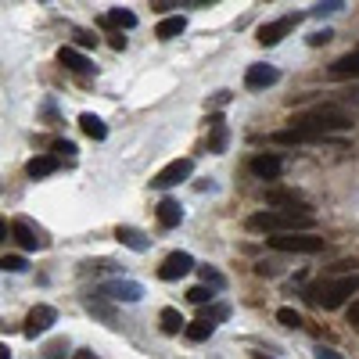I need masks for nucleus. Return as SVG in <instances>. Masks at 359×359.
<instances>
[{"label":"nucleus","mask_w":359,"mask_h":359,"mask_svg":"<svg viewBox=\"0 0 359 359\" xmlns=\"http://www.w3.org/2000/svg\"><path fill=\"white\" fill-rule=\"evenodd\" d=\"M248 230H259V234H294V230H312V212H299V208H266V212L248 216Z\"/></svg>","instance_id":"nucleus-1"},{"label":"nucleus","mask_w":359,"mask_h":359,"mask_svg":"<svg viewBox=\"0 0 359 359\" xmlns=\"http://www.w3.org/2000/svg\"><path fill=\"white\" fill-rule=\"evenodd\" d=\"M291 126H294V130H302V133H309L312 140H320V137H327V133H342V130H349L352 119H349L342 108H331V104H324V108H312V112L294 115Z\"/></svg>","instance_id":"nucleus-2"},{"label":"nucleus","mask_w":359,"mask_h":359,"mask_svg":"<svg viewBox=\"0 0 359 359\" xmlns=\"http://www.w3.org/2000/svg\"><path fill=\"white\" fill-rule=\"evenodd\" d=\"M356 291H359V277H356V273H345V277H337V281L324 284L320 294H316V302H320L324 309H342Z\"/></svg>","instance_id":"nucleus-3"},{"label":"nucleus","mask_w":359,"mask_h":359,"mask_svg":"<svg viewBox=\"0 0 359 359\" xmlns=\"http://www.w3.org/2000/svg\"><path fill=\"white\" fill-rule=\"evenodd\" d=\"M269 248L277 251H294V256H312V251L324 248V237L309 234V230H294V234H273Z\"/></svg>","instance_id":"nucleus-4"},{"label":"nucleus","mask_w":359,"mask_h":359,"mask_svg":"<svg viewBox=\"0 0 359 359\" xmlns=\"http://www.w3.org/2000/svg\"><path fill=\"white\" fill-rule=\"evenodd\" d=\"M299 22H302V15H284V18H277V22H266L256 40H259L262 47H277L284 36H291L294 29H299Z\"/></svg>","instance_id":"nucleus-5"},{"label":"nucleus","mask_w":359,"mask_h":359,"mask_svg":"<svg viewBox=\"0 0 359 359\" xmlns=\"http://www.w3.org/2000/svg\"><path fill=\"white\" fill-rule=\"evenodd\" d=\"M191 173H194V162H191V158H176V162H169L165 169H158L155 180H151V187H158V191H169V187L183 183Z\"/></svg>","instance_id":"nucleus-6"},{"label":"nucleus","mask_w":359,"mask_h":359,"mask_svg":"<svg viewBox=\"0 0 359 359\" xmlns=\"http://www.w3.org/2000/svg\"><path fill=\"white\" fill-rule=\"evenodd\" d=\"M191 269H194V256H191V251H173V256H165V262L158 266V277L162 281H180Z\"/></svg>","instance_id":"nucleus-7"},{"label":"nucleus","mask_w":359,"mask_h":359,"mask_svg":"<svg viewBox=\"0 0 359 359\" xmlns=\"http://www.w3.org/2000/svg\"><path fill=\"white\" fill-rule=\"evenodd\" d=\"M11 237L18 241V248H26V251H40V248H47V237L40 234V230H36L29 219H15V223H11Z\"/></svg>","instance_id":"nucleus-8"},{"label":"nucleus","mask_w":359,"mask_h":359,"mask_svg":"<svg viewBox=\"0 0 359 359\" xmlns=\"http://www.w3.org/2000/svg\"><path fill=\"white\" fill-rule=\"evenodd\" d=\"M54 320H58V312H54L51 306H36V309H29V316H26V327H22V334H26V337L47 334Z\"/></svg>","instance_id":"nucleus-9"},{"label":"nucleus","mask_w":359,"mask_h":359,"mask_svg":"<svg viewBox=\"0 0 359 359\" xmlns=\"http://www.w3.org/2000/svg\"><path fill=\"white\" fill-rule=\"evenodd\" d=\"M101 294H108V299H115V302H140L144 287L137 281H112V284L101 287Z\"/></svg>","instance_id":"nucleus-10"},{"label":"nucleus","mask_w":359,"mask_h":359,"mask_svg":"<svg viewBox=\"0 0 359 359\" xmlns=\"http://www.w3.org/2000/svg\"><path fill=\"white\" fill-rule=\"evenodd\" d=\"M277 79H281V72L273 69V65H251V69L244 72V87H248V90H266V87H273Z\"/></svg>","instance_id":"nucleus-11"},{"label":"nucleus","mask_w":359,"mask_h":359,"mask_svg":"<svg viewBox=\"0 0 359 359\" xmlns=\"http://www.w3.org/2000/svg\"><path fill=\"white\" fill-rule=\"evenodd\" d=\"M251 173H256L259 180H277L284 173V158H277V155H256V158H251Z\"/></svg>","instance_id":"nucleus-12"},{"label":"nucleus","mask_w":359,"mask_h":359,"mask_svg":"<svg viewBox=\"0 0 359 359\" xmlns=\"http://www.w3.org/2000/svg\"><path fill=\"white\" fill-rule=\"evenodd\" d=\"M266 205L269 208H277V205H284V208H299V212H309V205L294 194V191H281V187H269L266 191Z\"/></svg>","instance_id":"nucleus-13"},{"label":"nucleus","mask_w":359,"mask_h":359,"mask_svg":"<svg viewBox=\"0 0 359 359\" xmlns=\"http://www.w3.org/2000/svg\"><path fill=\"white\" fill-rule=\"evenodd\" d=\"M155 216H158V223H162L165 230H173V226H180V219H183V208H180V201H173V198H162L158 208H155Z\"/></svg>","instance_id":"nucleus-14"},{"label":"nucleus","mask_w":359,"mask_h":359,"mask_svg":"<svg viewBox=\"0 0 359 359\" xmlns=\"http://www.w3.org/2000/svg\"><path fill=\"white\" fill-rule=\"evenodd\" d=\"M58 61H61L69 72H90V69H94L90 61H87V54L76 51V47H61V51H58Z\"/></svg>","instance_id":"nucleus-15"},{"label":"nucleus","mask_w":359,"mask_h":359,"mask_svg":"<svg viewBox=\"0 0 359 359\" xmlns=\"http://www.w3.org/2000/svg\"><path fill=\"white\" fill-rule=\"evenodd\" d=\"M331 76H334V79H359V51L337 58L334 65H331Z\"/></svg>","instance_id":"nucleus-16"},{"label":"nucleus","mask_w":359,"mask_h":359,"mask_svg":"<svg viewBox=\"0 0 359 359\" xmlns=\"http://www.w3.org/2000/svg\"><path fill=\"white\" fill-rule=\"evenodd\" d=\"M115 237H119L126 248H130V251H147V248H151V241H147L137 226H119V230H115Z\"/></svg>","instance_id":"nucleus-17"},{"label":"nucleus","mask_w":359,"mask_h":359,"mask_svg":"<svg viewBox=\"0 0 359 359\" xmlns=\"http://www.w3.org/2000/svg\"><path fill=\"white\" fill-rule=\"evenodd\" d=\"M183 29H187V18H183V15H173V18H162L158 29H155V36H158V40H176Z\"/></svg>","instance_id":"nucleus-18"},{"label":"nucleus","mask_w":359,"mask_h":359,"mask_svg":"<svg viewBox=\"0 0 359 359\" xmlns=\"http://www.w3.org/2000/svg\"><path fill=\"white\" fill-rule=\"evenodd\" d=\"M79 130L87 133L90 140H104V137H108V126H104L97 115H90V112H83V115H79Z\"/></svg>","instance_id":"nucleus-19"},{"label":"nucleus","mask_w":359,"mask_h":359,"mask_svg":"<svg viewBox=\"0 0 359 359\" xmlns=\"http://www.w3.org/2000/svg\"><path fill=\"white\" fill-rule=\"evenodd\" d=\"M54 169H58V158H54V155H36V158L26 165V173H29L33 180H40V176H51Z\"/></svg>","instance_id":"nucleus-20"},{"label":"nucleus","mask_w":359,"mask_h":359,"mask_svg":"<svg viewBox=\"0 0 359 359\" xmlns=\"http://www.w3.org/2000/svg\"><path fill=\"white\" fill-rule=\"evenodd\" d=\"M158 324H162V331H165V334H180L187 320L180 316V309L169 306V309H162V312H158Z\"/></svg>","instance_id":"nucleus-21"},{"label":"nucleus","mask_w":359,"mask_h":359,"mask_svg":"<svg viewBox=\"0 0 359 359\" xmlns=\"http://www.w3.org/2000/svg\"><path fill=\"white\" fill-rule=\"evenodd\" d=\"M101 22H104V26H122V29H133V26H137V15H133V11H126V8H115V11L104 15Z\"/></svg>","instance_id":"nucleus-22"},{"label":"nucleus","mask_w":359,"mask_h":359,"mask_svg":"<svg viewBox=\"0 0 359 359\" xmlns=\"http://www.w3.org/2000/svg\"><path fill=\"white\" fill-rule=\"evenodd\" d=\"M223 147H226V126H223V119H219V115H212V137H208V151L219 155Z\"/></svg>","instance_id":"nucleus-23"},{"label":"nucleus","mask_w":359,"mask_h":359,"mask_svg":"<svg viewBox=\"0 0 359 359\" xmlns=\"http://www.w3.org/2000/svg\"><path fill=\"white\" fill-rule=\"evenodd\" d=\"M269 140H273V144H309L312 137H309V133H302V130H294V126H287V130L273 133Z\"/></svg>","instance_id":"nucleus-24"},{"label":"nucleus","mask_w":359,"mask_h":359,"mask_svg":"<svg viewBox=\"0 0 359 359\" xmlns=\"http://www.w3.org/2000/svg\"><path fill=\"white\" fill-rule=\"evenodd\" d=\"M187 331V337H191V342H205V337H212V331H216V324H208V320H198L191 324V327H183Z\"/></svg>","instance_id":"nucleus-25"},{"label":"nucleus","mask_w":359,"mask_h":359,"mask_svg":"<svg viewBox=\"0 0 359 359\" xmlns=\"http://www.w3.org/2000/svg\"><path fill=\"white\" fill-rule=\"evenodd\" d=\"M0 269H4V273H26L29 262H26V256H4V259H0Z\"/></svg>","instance_id":"nucleus-26"},{"label":"nucleus","mask_w":359,"mask_h":359,"mask_svg":"<svg viewBox=\"0 0 359 359\" xmlns=\"http://www.w3.org/2000/svg\"><path fill=\"white\" fill-rule=\"evenodd\" d=\"M201 284H208V287H226V277H223V273L219 269H212V266H201Z\"/></svg>","instance_id":"nucleus-27"},{"label":"nucleus","mask_w":359,"mask_h":359,"mask_svg":"<svg viewBox=\"0 0 359 359\" xmlns=\"http://www.w3.org/2000/svg\"><path fill=\"white\" fill-rule=\"evenodd\" d=\"M230 316V306H208V309H201V320H208V324H223Z\"/></svg>","instance_id":"nucleus-28"},{"label":"nucleus","mask_w":359,"mask_h":359,"mask_svg":"<svg viewBox=\"0 0 359 359\" xmlns=\"http://www.w3.org/2000/svg\"><path fill=\"white\" fill-rule=\"evenodd\" d=\"M277 320H281L284 327H291V331H299V327H302V316H299V312H294L291 306H284V309H277Z\"/></svg>","instance_id":"nucleus-29"},{"label":"nucleus","mask_w":359,"mask_h":359,"mask_svg":"<svg viewBox=\"0 0 359 359\" xmlns=\"http://www.w3.org/2000/svg\"><path fill=\"white\" fill-rule=\"evenodd\" d=\"M345 8V0H324L320 8H312V18H327V15H337Z\"/></svg>","instance_id":"nucleus-30"},{"label":"nucleus","mask_w":359,"mask_h":359,"mask_svg":"<svg viewBox=\"0 0 359 359\" xmlns=\"http://www.w3.org/2000/svg\"><path fill=\"white\" fill-rule=\"evenodd\" d=\"M187 299H191L194 306H205L208 299H212V291H208V284H198V287H191V291H187Z\"/></svg>","instance_id":"nucleus-31"},{"label":"nucleus","mask_w":359,"mask_h":359,"mask_svg":"<svg viewBox=\"0 0 359 359\" xmlns=\"http://www.w3.org/2000/svg\"><path fill=\"white\" fill-rule=\"evenodd\" d=\"M65 352H69V342H65V337H54V342L47 345V359H65Z\"/></svg>","instance_id":"nucleus-32"},{"label":"nucleus","mask_w":359,"mask_h":359,"mask_svg":"<svg viewBox=\"0 0 359 359\" xmlns=\"http://www.w3.org/2000/svg\"><path fill=\"white\" fill-rule=\"evenodd\" d=\"M76 47H83V51L97 47V36H94V33H87V29H76Z\"/></svg>","instance_id":"nucleus-33"},{"label":"nucleus","mask_w":359,"mask_h":359,"mask_svg":"<svg viewBox=\"0 0 359 359\" xmlns=\"http://www.w3.org/2000/svg\"><path fill=\"white\" fill-rule=\"evenodd\" d=\"M312 356H316V359H345L342 352L331 349V345H316V349H312Z\"/></svg>","instance_id":"nucleus-34"},{"label":"nucleus","mask_w":359,"mask_h":359,"mask_svg":"<svg viewBox=\"0 0 359 359\" xmlns=\"http://www.w3.org/2000/svg\"><path fill=\"white\" fill-rule=\"evenodd\" d=\"M331 36H334L331 29H320V33H312V36H309V47H324V44H331Z\"/></svg>","instance_id":"nucleus-35"},{"label":"nucleus","mask_w":359,"mask_h":359,"mask_svg":"<svg viewBox=\"0 0 359 359\" xmlns=\"http://www.w3.org/2000/svg\"><path fill=\"white\" fill-rule=\"evenodd\" d=\"M176 4H183V0H151L155 11H169V8H176Z\"/></svg>","instance_id":"nucleus-36"},{"label":"nucleus","mask_w":359,"mask_h":359,"mask_svg":"<svg viewBox=\"0 0 359 359\" xmlns=\"http://www.w3.org/2000/svg\"><path fill=\"white\" fill-rule=\"evenodd\" d=\"M349 324H352V327H359V299L349 306Z\"/></svg>","instance_id":"nucleus-37"},{"label":"nucleus","mask_w":359,"mask_h":359,"mask_svg":"<svg viewBox=\"0 0 359 359\" xmlns=\"http://www.w3.org/2000/svg\"><path fill=\"white\" fill-rule=\"evenodd\" d=\"M54 151H61V155H72V151H76V144H69V140H58V144H54Z\"/></svg>","instance_id":"nucleus-38"},{"label":"nucleus","mask_w":359,"mask_h":359,"mask_svg":"<svg viewBox=\"0 0 359 359\" xmlns=\"http://www.w3.org/2000/svg\"><path fill=\"white\" fill-rule=\"evenodd\" d=\"M226 101H230V94H226V90H219V94H216L212 101H208V104H216V108H219V104H226Z\"/></svg>","instance_id":"nucleus-39"},{"label":"nucleus","mask_w":359,"mask_h":359,"mask_svg":"<svg viewBox=\"0 0 359 359\" xmlns=\"http://www.w3.org/2000/svg\"><path fill=\"white\" fill-rule=\"evenodd\" d=\"M112 47H115V51H122V47H126V36H122V33H115V36H112Z\"/></svg>","instance_id":"nucleus-40"},{"label":"nucleus","mask_w":359,"mask_h":359,"mask_svg":"<svg viewBox=\"0 0 359 359\" xmlns=\"http://www.w3.org/2000/svg\"><path fill=\"white\" fill-rule=\"evenodd\" d=\"M8 237V219H0V241Z\"/></svg>","instance_id":"nucleus-41"},{"label":"nucleus","mask_w":359,"mask_h":359,"mask_svg":"<svg viewBox=\"0 0 359 359\" xmlns=\"http://www.w3.org/2000/svg\"><path fill=\"white\" fill-rule=\"evenodd\" d=\"M72 359H97V356H94V352H76Z\"/></svg>","instance_id":"nucleus-42"},{"label":"nucleus","mask_w":359,"mask_h":359,"mask_svg":"<svg viewBox=\"0 0 359 359\" xmlns=\"http://www.w3.org/2000/svg\"><path fill=\"white\" fill-rule=\"evenodd\" d=\"M0 359H11V349H8V345H0Z\"/></svg>","instance_id":"nucleus-43"},{"label":"nucleus","mask_w":359,"mask_h":359,"mask_svg":"<svg viewBox=\"0 0 359 359\" xmlns=\"http://www.w3.org/2000/svg\"><path fill=\"white\" fill-rule=\"evenodd\" d=\"M198 8H208V4H219V0H194Z\"/></svg>","instance_id":"nucleus-44"},{"label":"nucleus","mask_w":359,"mask_h":359,"mask_svg":"<svg viewBox=\"0 0 359 359\" xmlns=\"http://www.w3.org/2000/svg\"><path fill=\"white\" fill-rule=\"evenodd\" d=\"M251 359H269V356H259V352H256V356H251Z\"/></svg>","instance_id":"nucleus-45"}]
</instances>
